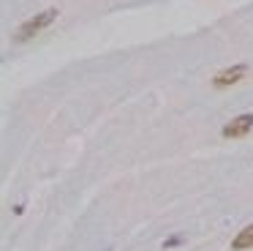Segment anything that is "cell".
<instances>
[{"label":"cell","mask_w":253,"mask_h":251,"mask_svg":"<svg viewBox=\"0 0 253 251\" xmlns=\"http://www.w3.org/2000/svg\"><path fill=\"white\" fill-rule=\"evenodd\" d=\"M55 19H57V8H47V11H41V14L30 17L28 22H22L19 28L14 30V41H19V44L30 41V38H35L41 30H47Z\"/></svg>","instance_id":"cell-1"},{"label":"cell","mask_w":253,"mask_h":251,"mask_svg":"<svg viewBox=\"0 0 253 251\" xmlns=\"http://www.w3.org/2000/svg\"><path fill=\"white\" fill-rule=\"evenodd\" d=\"M232 249H234V251L253 249V224H251V227H245V230H242L237 237H234V240H232Z\"/></svg>","instance_id":"cell-4"},{"label":"cell","mask_w":253,"mask_h":251,"mask_svg":"<svg viewBox=\"0 0 253 251\" xmlns=\"http://www.w3.org/2000/svg\"><path fill=\"white\" fill-rule=\"evenodd\" d=\"M183 243H185L183 235H171V237H166V240H164V249H177V246H183Z\"/></svg>","instance_id":"cell-5"},{"label":"cell","mask_w":253,"mask_h":251,"mask_svg":"<svg viewBox=\"0 0 253 251\" xmlns=\"http://www.w3.org/2000/svg\"><path fill=\"white\" fill-rule=\"evenodd\" d=\"M248 63H237V66H229V69H223V71H218L215 74V79H212V85L218 88V90H226V88H232V85H237L239 79L248 74Z\"/></svg>","instance_id":"cell-3"},{"label":"cell","mask_w":253,"mask_h":251,"mask_svg":"<svg viewBox=\"0 0 253 251\" xmlns=\"http://www.w3.org/2000/svg\"><path fill=\"white\" fill-rule=\"evenodd\" d=\"M253 131V112H245V115H237L229 123L223 126V137L226 140H242Z\"/></svg>","instance_id":"cell-2"}]
</instances>
